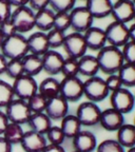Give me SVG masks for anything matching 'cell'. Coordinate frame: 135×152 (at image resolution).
<instances>
[{
    "mask_svg": "<svg viewBox=\"0 0 135 152\" xmlns=\"http://www.w3.org/2000/svg\"><path fill=\"white\" fill-rule=\"evenodd\" d=\"M59 95H61L69 102H78L83 96V81L78 76L63 77V79L60 81Z\"/></svg>",
    "mask_w": 135,
    "mask_h": 152,
    "instance_id": "cell-8",
    "label": "cell"
},
{
    "mask_svg": "<svg viewBox=\"0 0 135 152\" xmlns=\"http://www.w3.org/2000/svg\"><path fill=\"white\" fill-rule=\"evenodd\" d=\"M72 145L76 152H93L97 147V140L91 131L81 130L72 138Z\"/></svg>",
    "mask_w": 135,
    "mask_h": 152,
    "instance_id": "cell-17",
    "label": "cell"
},
{
    "mask_svg": "<svg viewBox=\"0 0 135 152\" xmlns=\"http://www.w3.org/2000/svg\"><path fill=\"white\" fill-rule=\"evenodd\" d=\"M60 121H61V124L59 127L66 136V138L72 140L79 131H81L82 126H81L80 121L76 117L75 114H68Z\"/></svg>",
    "mask_w": 135,
    "mask_h": 152,
    "instance_id": "cell-26",
    "label": "cell"
},
{
    "mask_svg": "<svg viewBox=\"0 0 135 152\" xmlns=\"http://www.w3.org/2000/svg\"><path fill=\"white\" fill-rule=\"evenodd\" d=\"M0 32H1V34H2V36L4 38L17 34L16 28H15L14 23H13V21L11 19L4 21L2 24H0Z\"/></svg>",
    "mask_w": 135,
    "mask_h": 152,
    "instance_id": "cell-43",
    "label": "cell"
},
{
    "mask_svg": "<svg viewBox=\"0 0 135 152\" xmlns=\"http://www.w3.org/2000/svg\"><path fill=\"white\" fill-rule=\"evenodd\" d=\"M7 61L9 60L3 56L1 53H0V75L2 74H5V71H7Z\"/></svg>",
    "mask_w": 135,
    "mask_h": 152,
    "instance_id": "cell-49",
    "label": "cell"
},
{
    "mask_svg": "<svg viewBox=\"0 0 135 152\" xmlns=\"http://www.w3.org/2000/svg\"><path fill=\"white\" fill-rule=\"evenodd\" d=\"M41 60L42 71H45L47 75L55 76L60 74L64 58L59 52L55 50H49L45 55L41 56Z\"/></svg>",
    "mask_w": 135,
    "mask_h": 152,
    "instance_id": "cell-18",
    "label": "cell"
},
{
    "mask_svg": "<svg viewBox=\"0 0 135 152\" xmlns=\"http://www.w3.org/2000/svg\"><path fill=\"white\" fill-rule=\"evenodd\" d=\"M45 112L51 121H61L66 115L69 114V102L64 99L61 95L49 98Z\"/></svg>",
    "mask_w": 135,
    "mask_h": 152,
    "instance_id": "cell-13",
    "label": "cell"
},
{
    "mask_svg": "<svg viewBox=\"0 0 135 152\" xmlns=\"http://www.w3.org/2000/svg\"><path fill=\"white\" fill-rule=\"evenodd\" d=\"M120 146L125 149L135 146V126L133 124H123L116 131V138Z\"/></svg>",
    "mask_w": 135,
    "mask_h": 152,
    "instance_id": "cell-25",
    "label": "cell"
},
{
    "mask_svg": "<svg viewBox=\"0 0 135 152\" xmlns=\"http://www.w3.org/2000/svg\"><path fill=\"white\" fill-rule=\"evenodd\" d=\"M126 152H135V146H133V147L129 148V149H127Z\"/></svg>",
    "mask_w": 135,
    "mask_h": 152,
    "instance_id": "cell-52",
    "label": "cell"
},
{
    "mask_svg": "<svg viewBox=\"0 0 135 152\" xmlns=\"http://www.w3.org/2000/svg\"><path fill=\"white\" fill-rule=\"evenodd\" d=\"M60 81L54 77H47L38 85V93L43 95L47 99L59 95Z\"/></svg>",
    "mask_w": 135,
    "mask_h": 152,
    "instance_id": "cell-28",
    "label": "cell"
},
{
    "mask_svg": "<svg viewBox=\"0 0 135 152\" xmlns=\"http://www.w3.org/2000/svg\"><path fill=\"white\" fill-rule=\"evenodd\" d=\"M55 12L51 9H43L35 12V28L40 32L47 33L54 26Z\"/></svg>",
    "mask_w": 135,
    "mask_h": 152,
    "instance_id": "cell-23",
    "label": "cell"
},
{
    "mask_svg": "<svg viewBox=\"0 0 135 152\" xmlns=\"http://www.w3.org/2000/svg\"><path fill=\"white\" fill-rule=\"evenodd\" d=\"M19 145L23 152H42L47 145V138L43 134L37 133L33 130L24 131L22 140Z\"/></svg>",
    "mask_w": 135,
    "mask_h": 152,
    "instance_id": "cell-14",
    "label": "cell"
},
{
    "mask_svg": "<svg viewBox=\"0 0 135 152\" xmlns=\"http://www.w3.org/2000/svg\"><path fill=\"white\" fill-rule=\"evenodd\" d=\"M47 98L38 92L35 93L32 97H30L26 100V102H28V108H30L32 113L45 112V107H47Z\"/></svg>",
    "mask_w": 135,
    "mask_h": 152,
    "instance_id": "cell-32",
    "label": "cell"
},
{
    "mask_svg": "<svg viewBox=\"0 0 135 152\" xmlns=\"http://www.w3.org/2000/svg\"><path fill=\"white\" fill-rule=\"evenodd\" d=\"M13 7L9 5L7 0H0V24L11 19Z\"/></svg>",
    "mask_w": 135,
    "mask_h": 152,
    "instance_id": "cell-42",
    "label": "cell"
},
{
    "mask_svg": "<svg viewBox=\"0 0 135 152\" xmlns=\"http://www.w3.org/2000/svg\"><path fill=\"white\" fill-rule=\"evenodd\" d=\"M4 113L9 123L18 124V125L22 126V125L28 123L32 112L28 108L26 100L14 98L4 108Z\"/></svg>",
    "mask_w": 135,
    "mask_h": 152,
    "instance_id": "cell-5",
    "label": "cell"
},
{
    "mask_svg": "<svg viewBox=\"0 0 135 152\" xmlns=\"http://www.w3.org/2000/svg\"><path fill=\"white\" fill-rule=\"evenodd\" d=\"M96 58L99 64V71L107 75L116 74L125 64L120 49L110 45H104L102 49H100Z\"/></svg>",
    "mask_w": 135,
    "mask_h": 152,
    "instance_id": "cell-1",
    "label": "cell"
},
{
    "mask_svg": "<svg viewBox=\"0 0 135 152\" xmlns=\"http://www.w3.org/2000/svg\"><path fill=\"white\" fill-rule=\"evenodd\" d=\"M62 48L66 56L74 59H79L80 57L87 54V51H88L83 35L77 32H73L66 35Z\"/></svg>",
    "mask_w": 135,
    "mask_h": 152,
    "instance_id": "cell-9",
    "label": "cell"
},
{
    "mask_svg": "<svg viewBox=\"0 0 135 152\" xmlns=\"http://www.w3.org/2000/svg\"><path fill=\"white\" fill-rule=\"evenodd\" d=\"M60 73L63 75V77L78 76V59H74V58H70V57L64 58Z\"/></svg>",
    "mask_w": 135,
    "mask_h": 152,
    "instance_id": "cell-36",
    "label": "cell"
},
{
    "mask_svg": "<svg viewBox=\"0 0 135 152\" xmlns=\"http://www.w3.org/2000/svg\"><path fill=\"white\" fill-rule=\"evenodd\" d=\"M28 7L33 10L34 12H38L49 7V0H30Z\"/></svg>",
    "mask_w": 135,
    "mask_h": 152,
    "instance_id": "cell-44",
    "label": "cell"
},
{
    "mask_svg": "<svg viewBox=\"0 0 135 152\" xmlns=\"http://www.w3.org/2000/svg\"><path fill=\"white\" fill-rule=\"evenodd\" d=\"M45 136L47 138V144L52 145H62L66 140V136L59 126H52L45 133Z\"/></svg>",
    "mask_w": 135,
    "mask_h": 152,
    "instance_id": "cell-35",
    "label": "cell"
},
{
    "mask_svg": "<svg viewBox=\"0 0 135 152\" xmlns=\"http://www.w3.org/2000/svg\"><path fill=\"white\" fill-rule=\"evenodd\" d=\"M110 92L106 85V80L99 76L88 77L83 81V95L89 102H99L109 96Z\"/></svg>",
    "mask_w": 135,
    "mask_h": 152,
    "instance_id": "cell-4",
    "label": "cell"
},
{
    "mask_svg": "<svg viewBox=\"0 0 135 152\" xmlns=\"http://www.w3.org/2000/svg\"><path fill=\"white\" fill-rule=\"evenodd\" d=\"M135 12V4L132 0H117L113 3L111 16L114 21H118L121 23H128L132 21Z\"/></svg>",
    "mask_w": 135,
    "mask_h": 152,
    "instance_id": "cell-15",
    "label": "cell"
},
{
    "mask_svg": "<svg viewBox=\"0 0 135 152\" xmlns=\"http://www.w3.org/2000/svg\"><path fill=\"white\" fill-rule=\"evenodd\" d=\"M98 71H99V64L96 56L85 54L78 59V73L80 75L92 77L97 75Z\"/></svg>",
    "mask_w": 135,
    "mask_h": 152,
    "instance_id": "cell-24",
    "label": "cell"
},
{
    "mask_svg": "<svg viewBox=\"0 0 135 152\" xmlns=\"http://www.w3.org/2000/svg\"><path fill=\"white\" fill-rule=\"evenodd\" d=\"M133 20H134V22H135V12H134V16H133Z\"/></svg>",
    "mask_w": 135,
    "mask_h": 152,
    "instance_id": "cell-53",
    "label": "cell"
},
{
    "mask_svg": "<svg viewBox=\"0 0 135 152\" xmlns=\"http://www.w3.org/2000/svg\"><path fill=\"white\" fill-rule=\"evenodd\" d=\"M11 20L14 23L18 34H26L35 28V12L28 5L15 7Z\"/></svg>",
    "mask_w": 135,
    "mask_h": 152,
    "instance_id": "cell-3",
    "label": "cell"
},
{
    "mask_svg": "<svg viewBox=\"0 0 135 152\" xmlns=\"http://www.w3.org/2000/svg\"><path fill=\"white\" fill-rule=\"evenodd\" d=\"M132 1H133V3H134V4H135V0H132Z\"/></svg>",
    "mask_w": 135,
    "mask_h": 152,
    "instance_id": "cell-55",
    "label": "cell"
},
{
    "mask_svg": "<svg viewBox=\"0 0 135 152\" xmlns=\"http://www.w3.org/2000/svg\"><path fill=\"white\" fill-rule=\"evenodd\" d=\"M47 37L50 50H55V49L62 47L64 38H66V34H64V32L58 31L56 28H52L47 33Z\"/></svg>",
    "mask_w": 135,
    "mask_h": 152,
    "instance_id": "cell-33",
    "label": "cell"
},
{
    "mask_svg": "<svg viewBox=\"0 0 135 152\" xmlns=\"http://www.w3.org/2000/svg\"><path fill=\"white\" fill-rule=\"evenodd\" d=\"M14 98L15 95L12 85L0 79V109H4Z\"/></svg>",
    "mask_w": 135,
    "mask_h": 152,
    "instance_id": "cell-31",
    "label": "cell"
},
{
    "mask_svg": "<svg viewBox=\"0 0 135 152\" xmlns=\"http://www.w3.org/2000/svg\"><path fill=\"white\" fill-rule=\"evenodd\" d=\"M129 39L135 42V22L131 26H129Z\"/></svg>",
    "mask_w": 135,
    "mask_h": 152,
    "instance_id": "cell-50",
    "label": "cell"
},
{
    "mask_svg": "<svg viewBox=\"0 0 135 152\" xmlns=\"http://www.w3.org/2000/svg\"><path fill=\"white\" fill-rule=\"evenodd\" d=\"M73 152H76V151H73Z\"/></svg>",
    "mask_w": 135,
    "mask_h": 152,
    "instance_id": "cell-57",
    "label": "cell"
},
{
    "mask_svg": "<svg viewBox=\"0 0 135 152\" xmlns=\"http://www.w3.org/2000/svg\"><path fill=\"white\" fill-rule=\"evenodd\" d=\"M104 80H106V85H107V88L110 93L123 88V83H121V80L119 78V76L117 75V73L108 75V77Z\"/></svg>",
    "mask_w": 135,
    "mask_h": 152,
    "instance_id": "cell-41",
    "label": "cell"
},
{
    "mask_svg": "<svg viewBox=\"0 0 135 152\" xmlns=\"http://www.w3.org/2000/svg\"><path fill=\"white\" fill-rule=\"evenodd\" d=\"M101 110L97 104L92 102H85L76 109V117L80 121L82 127H93L99 124Z\"/></svg>",
    "mask_w": 135,
    "mask_h": 152,
    "instance_id": "cell-7",
    "label": "cell"
},
{
    "mask_svg": "<svg viewBox=\"0 0 135 152\" xmlns=\"http://www.w3.org/2000/svg\"><path fill=\"white\" fill-rule=\"evenodd\" d=\"M23 134H24V130L22 129L21 125H18V124H14V123H9L4 132H3L2 136L13 146V145H17V144H20Z\"/></svg>",
    "mask_w": 135,
    "mask_h": 152,
    "instance_id": "cell-30",
    "label": "cell"
},
{
    "mask_svg": "<svg viewBox=\"0 0 135 152\" xmlns=\"http://www.w3.org/2000/svg\"><path fill=\"white\" fill-rule=\"evenodd\" d=\"M3 40H4V37H3L2 34H1V32H0V48H1V45H2Z\"/></svg>",
    "mask_w": 135,
    "mask_h": 152,
    "instance_id": "cell-51",
    "label": "cell"
},
{
    "mask_svg": "<svg viewBox=\"0 0 135 152\" xmlns=\"http://www.w3.org/2000/svg\"><path fill=\"white\" fill-rule=\"evenodd\" d=\"M77 0H49V7L55 13H70L75 7Z\"/></svg>",
    "mask_w": 135,
    "mask_h": 152,
    "instance_id": "cell-34",
    "label": "cell"
},
{
    "mask_svg": "<svg viewBox=\"0 0 135 152\" xmlns=\"http://www.w3.org/2000/svg\"><path fill=\"white\" fill-rule=\"evenodd\" d=\"M26 41H28V53H31V54L42 56L50 50L47 33L40 31L35 32L26 38Z\"/></svg>",
    "mask_w": 135,
    "mask_h": 152,
    "instance_id": "cell-20",
    "label": "cell"
},
{
    "mask_svg": "<svg viewBox=\"0 0 135 152\" xmlns=\"http://www.w3.org/2000/svg\"><path fill=\"white\" fill-rule=\"evenodd\" d=\"M71 28L74 32L83 34L87 30L93 26L94 18L85 7H74L70 12Z\"/></svg>",
    "mask_w": 135,
    "mask_h": 152,
    "instance_id": "cell-12",
    "label": "cell"
},
{
    "mask_svg": "<svg viewBox=\"0 0 135 152\" xmlns=\"http://www.w3.org/2000/svg\"><path fill=\"white\" fill-rule=\"evenodd\" d=\"M123 124H125V115L114 110L113 108H109L101 111L98 125H100L104 130L109 132H114V131L116 132Z\"/></svg>",
    "mask_w": 135,
    "mask_h": 152,
    "instance_id": "cell-16",
    "label": "cell"
},
{
    "mask_svg": "<svg viewBox=\"0 0 135 152\" xmlns=\"http://www.w3.org/2000/svg\"><path fill=\"white\" fill-rule=\"evenodd\" d=\"M5 74L13 80L18 78L19 76L23 75V66H22L21 59H13L7 61V71Z\"/></svg>",
    "mask_w": 135,
    "mask_h": 152,
    "instance_id": "cell-38",
    "label": "cell"
},
{
    "mask_svg": "<svg viewBox=\"0 0 135 152\" xmlns=\"http://www.w3.org/2000/svg\"><path fill=\"white\" fill-rule=\"evenodd\" d=\"M107 45H113L116 48H123L129 39V26L126 23L118 21H113L104 30Z\"/></svg>",
    "mask_w": 135,
    "mask_h": 152,
    "instance_id": "cell-11",
    "label": "cell"
},
{
    "mask_svg": "<svg viewBox=\"0 0 135 152\" xmlns=\"http://www.w3.org/2000/svg\"><path fill=\"white\" fill-rule=\"evenodd\" d=\"M125 62L135 64V42L129 40L126 45L120 49Z\"/></svg>",
    "mask_w": 135,
    "mask_h": 152,
    "instance_id": "cell-40",
    "label": "cell"
},
{
    "mask_svg": "<svg viewBox=\"0 0 135 152\" xmlns=\"http://www.w3.org/2000/svg\"><path fill=\"white\" fill-rule=\"evenodd\" d=\"M42 152H66V149L62 147V145H52L47 144L45 148L42 150Z\"/></svg>",
    "mask_w": 135,
    "mask_h": 152,
    "instance_id": "cell-47",
    "label": "cell"
},
{
    "mask_svg": "<svg viewBox=\"0 0 135 152\" xmlns=\"http://www.w3.org/2000/svg\"><path fill=\"white\" fill-rule=\"evenodd\" d=\"M9 119H7V115H5L4 111L0 109V135H2L3 132H4L5 128L7 127L9 125Z\"/></svg>",
    "mask_w": 135,
    "mask_h": 152,
    "instance_id": "cell-45",
    "label": "cell"
},
{
    "mask_svg": "<svg viewBox=\"0 0 135 152\" xmlns=\"http://www.w3.org/2000/svg\"><path fill=\"white\" fill-rule=\"evenodd\" d=\"M96 152H126V150L123 146L119 145L116 140L108 138L98 144Z\"/></svg>",
    "mask_w": 135,
    "mask_h": 152,
    "instance_id": "cell-37",
    "label": "cell"
},
{
    "mask_svg": "<svg viewBox=\"0 0 135 152\" xmlns=\"http://www.w3.org/2000/svg\"><path fill=\"white\" fill-rule=\"evenodd\" d=\"M117 75L120 78L123 87L125 88L135 87V64L125 62L117 72Z\"/></svg>",
    "mask_w": 135,
    "mask_h": 152,
    "instance_id": "cell-29",
    "label": "cell"
},
{
    "mask_svg": "<svg viewBox=\"0 0 135 152\" xmlns=\"http://www.w3.org/2000/svg\"><path fill=\"white\" fill-rule=\"evenodd\" d=\"M12 87L15 98H19L22 100H28L35 93L38 92V83L35 77L26 75V74L14 79Z\"/></svg>",
    "mask_w": 135,
    "mask_h": 152,
    "instance_id": "cell-10",
    "label": "cell"
},
{
    "mask_svg": "<svg viewBox=\"0 0 135 152\" xmlns=\"http://www.w3.org/2000/svg\"><path fill=\"white\" fill-rule=\"evenodd\" d=\"M133 125H134V126H135V117H134V123H133Z\"/></svg>",
    "mask_w": 135,
    "mask_h": 152,
    "instance_id": "cell-54",
    "label": "cell"
},
{
    "mask_svg": "<svg viewBox=\"0 0 135 152\" xmlns=\"http://www.w3.org/2000/svg\"><path fill=\"white\" fill-rule=\"evenodd\" d=\"M0 51L7 60L22 59L26 54H28L26 37L17 33L13 36L4 38Z\"/></svg>",
    "mask_w": 135,
    "mask_h": 152,
    "instance_id": "cell-2",
    "label": "cell"
},
{
    "mask_svg": "<svg viewBox=\"0 0 135 152\" xmlns=\"http://www.w3.org/2000/svg\"><path fill=\"white\" fill-rule=\"evenodd\" d=\"M85 7L94 19H104L111 16L113 2L112 0H85Z\"/></svg>",
    "mask_w": 135,
    "mask_h": 152,
    "instance_id": "cell-21",
    "label": "cell"
},
{
    "mask_svg": "<svg viewBox=\"0 0 135 152\" xmlns=\"http://www.w3.org/2000/svg\"><path fill=\"white\" fill-rule=\"evenodd\" d=\"M88 50L99 51L100 49L107 45V38L104 30L97 26H91L89 30L82 34Z\"/></svg>",
    "mask_w": 135,
    "mask_h": 152,
    "instance_id": "cell-19",
    "label": "cell"
},
{
    "mask_svg": "<svg viewBox=\"0 0 135 152\" xmlns=\"http://www.w3.org/2000/svg\"><path fill=\"white\" fill-rule=\"evenodd\" d=\"M13 146L3 137L0 135V152H12Z\"/></svg>",
    "mask_w": 135,
    "mask_h": 152,
    "instance_id": "cell-46",
    "label": "cell"
},
{
    "mask_svg": "<svg viewBox=\"0 0 135 152\" xmlns=\"http://www.w3.org/2000/svg\"><path fill=\"white\" fill-rule=\"evenodd\" d=\"M12 7H26L28 5L30 0H7Z\"/></svg>",
    "mask_w": 135,
    "mask_h": 152,
    "instance_id": "cell-48",
    "label": "cell"
},
{
    "mask_svg": "<svg viewBox=\"0 0 135 152\" xmlns=\"http://www.w3.org/2000/svg\"><path fill=\"white\" fill-rule=\"evenodd\" d=\"M22 66H23V73L26 75L33 76L35 77L36 75L42 71V60L41 56H37L28 53L21 59Z\"/></svg>",
    "mask_w": 135,
    "mask_h": 152,
    "instance_id": "cell-27",
    "label": "cell"
},
{
    "mask_svg": "<svg viewBox=\"0 0 135 152\" xmlns=\"http://www.w3.org/2000/svg\"><path fill=\"white\" fill-rule=\"evenodd\" d=\"M70 28H71L70 13H68V12L55 13L54 26H53V28H56V30L61 31V32H66V30Z\"/></svg>",
    "mask_w": 135,
    "mask_h": 152,
    "instance_id": "cell-39",
    "label": "cell"
},
{
    "mask_svg": "<svg viewBox=\"0 0 135 152\" xmlns=\"http://www.w3.org/2000/svg\"><path fill=\"white\" fill-rule=\"evenodd\" d=\"M134 97H135V94H134Z\"/></svg>",
    "mask_w": 135,
    "mask_h": 152,
    "instance_id": "cell-56",
    "label": "cell"
},
{
    "mask_svg": "<svg viewBox=\"0 0 135 152\" xmlns=\"http://www.w3.org/2000/svg\"><path fill=\"white\" fill-rule=\"evenodd\" d=\"M110 104L111 108H113L114 110L120 112L123 115L128 114L132 111L135 106L134 94L128 88L123 87L110 93Z\"/></svg>",
    "mask_w": 135,
    "mask_h": 152,
    "instance_id": "cell-6",
    "label": "cell"
},
{
    "mask_svg": "<svg viewBox=\"0 0 135 152\" xmlns=\"http://www.w3.org/2000/svg\"><path fill=\"white\" fill-rule=\"evenodd\" d=\"M26 125H28L30 130H33L37 133H40L45 135V133L49 131V129L53 126L52 121L47 116L45 112L40 113H32L30 118H28Z\"/></svg>",
    "mask_w": 135,
    "mask_h": 152,
    "instance_id": "cell-22",
    "label": "cell"
}]
</instances>
